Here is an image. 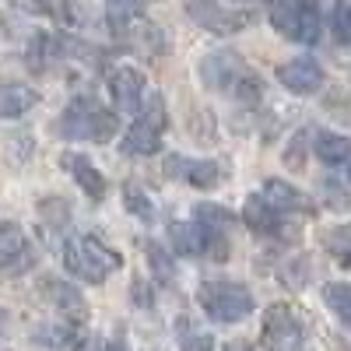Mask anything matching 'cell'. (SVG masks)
<instances>
[{
    "label": "cell",
    "instance_id": "cell-1",
    "mask_svg": "<svg viewBox=\"0 0 351 351\" xmlns=\"http://www.w3.org/2000/svg\"><path fill=\"white\" fill-rule=\"evenodd\" d=\"M64 267L88 285H102L112 271L123 267V256L95 236H71L64 243Z\"/></svg>",
    "mask_w": 351,
    "mask_h": 351
},
{
    "label": "cell",
    "instance_id": "cell-2",
    "mask_svg": "<svg viewBox=\"0 0 351 351\" xmlns=\"http://www.w3.org/2000/svg\"><path fill=\"white\" fill-rule=\"evenodd\" d=\"M116 123H120V112L106 109L99 99L92 95H77L67 112L60 116V134L71 137V141H95V144H106L112 141L116 134Z\"/></svg>",
    "mask_w": 351,
    "mask_h": 351
},
{
    "label": "cell",
    "instance_id": "cell-3",
    "mask_svg": "<svg viewBox=\"0 0 351 351\" xmlns=\"http://www.w3.org/2000/svg\"><path fill=\"white\" fill-rule=\"evenodd\" d=\"M197 302L208 313L215 324H239L253 313V295L250 288L239 281H225V278H211L197 288Z\"/></svg>",
    "mask_w": 351,
    "mask_h": 351
},
{
    "label": "cell",
    "instance_id": "cell-4",
    "mask_svg": "<svg viewBox=\"0 0 351 351\" xmlns=\"http://www.w3.org/2000/svg\"><path fill=\"white\" fill-rule=\"evenodd\" d=\"M137 112L141 116L134 120V127L123 137V152L134 155V158H152L162 148V130H165V102H162V95L152 92L148 102H144Z\"/></svg>",
    "mask_w": 351,
    "mask_h": 351
},
{
    "label": "cell",
    "instance_id": "cell-5",
    "mask_svg": "<svg viewBox=\"0 0 351 351\" xmlns=\"http://www.w3.org/2000/svg\"><path fill=\"white\" fill-rule=\"evenodd\" d=\"M267 18L285 39H295V43H316L319 39L316 0H271Z\"/></svg>",
    "mask_w": 351,
    "mask_h": 351
},
{
    "label": "cell",
    "instance_id": "cell-6",
    "mask_svg": "<svg viewBox=\"0 0 351 351\" xmlns=\"http://www.w3.org/2000/svg\"><path fill=\"white\" fill-rule=\"evenodd\" d=\"M263 344L271 351H306V327L288 302H274L263 313Z\"/></svg>",
    "mask_w": 351,
    "mask_h": 351
},
{
    "label": "cell",
    "instance_id": "cell-7",
    "mask_svg": "<svg viewBox=\"0 0 351 351\" xmlns=\"http://www.w3.org/2000/svg\"><path fill=\"white\" fill-rule=\"evenodd\" d=\"M32 263H36V250H32V243H28V236L18 225L4 221L0 225V281L28 274Z\"/></svg>",
    "mask_w": 351,
    "mask_h": 351
},
{
    "label": "cell",
    "instance_id": "cell-8",
    "mask_svg": "<svg viewBox=\"0 0 351 351\" xmlns=\"http://www.w3.org/2000/svg\"><path fill=\"white\" fill-rule=\"evenodd\" d=\"M165 176L169 180H183L197 190H215L225 180V169L211 158H183V155H169L165 158Z\"/></svg>",
    "mask_w": 351,
    "mask_h": 351
},
{
    "label": "cell",
    "instance_id": "cell-9",
    "mask_svg": "<svg viewBox=\"0 0 351 351\" xmlns=\"http://www.w3.org/2000/svg\"><path fill=\"white\" fill-rule=\"evenodd\" d=\"M144 74L137 67H116L109 74V95H112V106L116 112L123 116H134L141 109V99H144Z\"/></svg>",
    "mask_w": 351,
    "mask_h": 351
},
{
    "label": "cell",
    "instance_id": "cell-10",
    "mask_svg": "<svg viewBox=\"0 0 351 351\" xmlns=\"http://www.w3.org/2000/svg\"><path fill=\"white\" fill-rule=\"evenodd\" d=\"M200 74H204V81H208L211 88H218V92H236L239 77L246 74V64L239 60V53L218 49V53H211V56H204Z\"/></svg>",
    "mask_w": 351,
    "mask_h": 351
},
{
    "label": "cell",
    "instance_id": "cell-11",
    "mask_svg": "<svg viewBox=\"0 0 351 351\" xmlns=\"http://www.w3.org/2000/svg\"><path fill=\"white\" fill-rule=\"evenodd\" d=\"M43 291H46V299L60 309V316L67 319L71 327H84L88 324V306H84V295L71 285V281H64V278H46V285H43Z\"/></svg>",
    "mask_w": 351,
    "mask_h": 351
},
{
    "label": "cell",
    "instance_id": "cell-12",
    "mask_svg": "<svg viewBox=\"0 0 351 351\" xmlns=\"http://www.w3.org/2000/svg\"><path fill=\"white\" fill-rule=\"evenodd\" d=\"M278 81L288 88L291 95H313L324 84V67H319L313 56H295L278 67Z\"/></svg>",
    "mask_w": 351,
    "mask_h": 351
},
{
    "label": "cell",
    "instance_id": "cell-13",
    "mask_svg": "<svg viewBox=\"0 0 351 351\" xmlns=\"http://www.w3.org/2000/svg\"><path fill=\"white\" fill-rule=\"evenodd\" d=\"M186 11H190L193 21H200L204 28H211V32H239L243 25H250V14L221 11L215 0H186Z\"/></svg>",
    "mask_w": 351,
    "mask_h": 351
},
{
    "label": "cell",
    "instance_id": "cell-14",
    "mask_svg": "<svg viewBox=\"0 0 351 351\" xmlns=\"http://www.w3.org/2000/svg\"><path fill=\"white\" fill-rule=\"evenodd\" d=\"M39 92L32 84L21 81H0V120H18V116L32 112L39 106Z\"/></svg>",
    "mask_w": 351,
    "mask_h": 351
},
{
    "label": "cell",
    "instance_id": "cell-15",
    "mask_svg": "<svg viewBox=\"0 0 351 351\" xmlns=\"http://www.w3.org/2000/svg\"><path fill=\"white\" fill-rule=\"evenodd\" d=\"M60 165L74 176V183L92 197V200H102L106 197V180H102V172L88 162V155H81V152H64L60 155Z\"/></svg>",
    "mask_w": 351,
    "mask_h": 351
},
{
    "label": "cell",
    "instance_id": "cell-16",
    "mask_svg": "<svg viewBox=\"0 0 351 351\" xmlns=\"http://www.w3.org/2000/svg\"><path fill=\"white\" fill-rule=\"evenodd\" d=\"M243 221L253 232H260V236H274V232L281 228V211L263 193H250L246 204H243Z\"/></svg>",
    "mask_w": 351,
    "mask_h": 351
},
{
    "label": "cell",
    "instance_id": "cell-17",
    "mask_svg": "<svg viewBox=\"0 0 351 351\" xmlns=\"http://www.w3.org/2000/svg\"><path fill=\"white\" fill-rule=\"evenodd\" d=\"M263 197H267L278 211H299V215L313 211V200L302 190H295L291 183H285V180H267L263 183Z\"/></svg>",
    "mask_w": 351,
    "mask_h": 351
},
{
    "label": "cell",
    "instance_id": "cell-18",
    "mask_svg": "<svg viewBox=\"0 0 351 351\" xmlns=\"http://www.w3.org/2000/svg\"><path fill=\"white\" fill-rule=\"evenodd\" d=\"M144 11H148V0H106V18L116 36H127L144 18Z\"/></svg>",
    "mask_w": 351,
    "mask_h": 351
},
{
    "label": "cell",
    "instance_id": "cell-19",
    "mask_svg": "<svg viewBox=\"0 0 351 351\" xmlns=\"http://www.w3.org/2000/svg\"><path fill=\"white\" fill-rule=\"evenodd\" d=\"M313 152L319 162H327V165H341L351 158V141L344 134H334V130H319L316 141H313Z\"/></svg>",
    "mask_w": 351,
    "mask_h": 351
},
{
    "label": "cell",
    "instance_id": "cell-20",
    "mask_svg": "<svg viewBox=\"0 0 351 351\" xmlns=\"http://www.w3.org/2000/svg\"><path fill=\"white\" fill-rule=\"evenodd\" d=\"M169 239H172V250H176V253L200 256L204 228H200V225H186V221H172V225H169Z\"/></svg>",
    "mask_w": 351,
    "mask_h": 351
},
{
    "label": "cell",
    "instance_id": "cell-21",
    "mask_svg": "<svg viewBox=\"0 0 351 351\" xmlns=\"http://www.w3.org/2000/svg\"><path fill=\"white\" fill-rule=\"evenodd\" d=\"M324 302L344 327H351V285L348 281H330L324 288Z\"/></svg>",
    "mask_w": 351,
    "mask_h": 351
},
{
    "label": "cell",
    "instance_id": "cell-22",
    "mask_svg": "<svg viewBox=\"0 0 351 351\" xmlns=\"http://www.w3.org/2000/svg\"><path fill=\"white\" fill-rule=\"evenodd\" d=\"M74 334H77V327H71L67 319L64 324H39L32 330V337L39 344H46V348H74V341H77Z\"/></svg>",
    "mask_w": 351,
    "mask_h": 351
},
{
    "label": "cell",
    "instance_id": "cell-23",
    "mask_svg": "<svg viewBox=\"0 0 351 351\" xmlns=\"http://www.w3.org/2000/svg\"><path fill=\"white\" fill-rule=\"evenodd\" d=\"M123 204H127V211L137 218V221H152L155 218V204L148 197V190H144L141 183H123Z\"/></svg>",
    "mask_w": 351,
    "mask_h": 351
},
{
    "label": "cell",
    "instance_id": "cell-24",
    "mask_svg": "<svg viewBox=\"0 0 351 351\" xmlns=\"http://www.w3.org/2000/svg\"><path fill=\"white\" fill-rule=\"evenodd\" d=\"M193 218H197V225H204V228H225V225L236 221V215H232L228 208H221V204H211V200L197 204Z\"/></svg>",
    "mask_w": 351,
    "mask_h": 351
},
{
    "label": "cell",
    "instance_id": "cell-25",
    "mask_svg": "<svg viewBox=\"0 0 351 351\" xmlns=\"http://www.w3.org/2000/svg\"><path fill=\"white\" fill-rule=\"evenodd\" d=\"M180 351H215V337L190 327V319H180Z\"/></svg>",
    "mask_w": 351,
    "mask_h": 351
},
{
    "label": "cell",
    "instance_id": "cell-26",
    "mask_svg": "<svg viewBox=\"0 0 351 351\" xmlns=\"http://www.w3.org/2000/svg\"><path fill=\"white\" fill-rule=\"evenodd\" d=\"M327 250L334 253V260L341 263V267H351V225L330 232V236H327Z\"/></svg>",
    "mask_w": 351,
    "mask_h": 351
},
{
    "label": "cell",
    "instance_id": "cell-27",
    "mask_svg": "<svg viewBox=\"0 0 351 351\" xmlns=\"http://www.w3.org/2000/svg\"><path fill=\"white\" fill-rule=\"evenodd\" d=\"M144 253H148V263H152L158 285H169L172 281V253H165L158 243H148V246H144Z\"/></svg>",
    "mask_w": 351,
    "mask_h": 351
},
{
    "label": "cell",
    "instance_id": "cell-28",
    "mask_svg": "<svg viewBox=\"0 0 351 351\" xmlns=\"http://www.w3.org/2000/svg\"><path fill=\"white\" fill-rule=\"evenodd\" d=\"M334 36L341 46H351V4L334 8Z\"/></svg>",
    "mask_w": 351,
    "mask_h": 351
},
{
    "label": "cell",
    "instance_id": "cell-29",
    "mask_svg": "<svg viewBox=\"0 0 351 351\" xmlns=\"http://www.w3.org/2000/svg\"><path fill=\"white\" fill-rule=\"evenodd\" d=\"M324 193H327V204H330L334 211H348V208H351V197H348L334 180H327V183H324Z\"/></svg>",
    "mask_w": 351,
    "mask_h": 351
},
{
    "label": "cell",
    "instance_id": "cell-30",
    "mask_svg": "<svg viewBox=\"0 0 351 351\" xmlns=\"http://www.w3.org/2000/svg\"><path fill=\"white\" fill-rule=\"evenodd\" d=\"M74 351H109V344L95 334H88V337H77L74 341Z\"/></svg>",
    "mask_w": 351,
    "mask_h": 351
},
{
    "label": "cell",
    "instance_id": "cell-31",
    "mask_svg": "<svg viewBox=\"0 0 351 351\" xmlns=\"http://www.w3.org/2000/svg\"><path fill=\"white\" fill-rule=\"evenodd\" d=\"M285 162H288V165H302V134L291 141V148L285 152Z\"/></svg>",
    "mask_w": 351,
    "mask_h": 351
},
{
    "label": "cell",
    "instance_id": "cell-32",
    "mask_svg": "<svg viewBox=\"0 0 351 351\" xmlns=\"http://www.w3.org/2000/svg\"><path fill=\"white\" fill-rule=\"evenodd\" d=\"M225 351H253V348H250V344H228Z\"/></svg>",
    "mask_w": 351,
    "mask_h": 351
},
{
    "label": "cell",
    "instance_id": "cell-33",
    "mask_svg": "<svg viewBox=\"0 0 351 351\" xmlns=\"http://www.w3.org/2000/svg\"><path fill=\"white\" fill-rule=\"evenodd\" d=\"M348 176H351V169H348Z\"/></svg>",
    "mask_w": 351,
    "mask_h": 351
}]
</instances>
